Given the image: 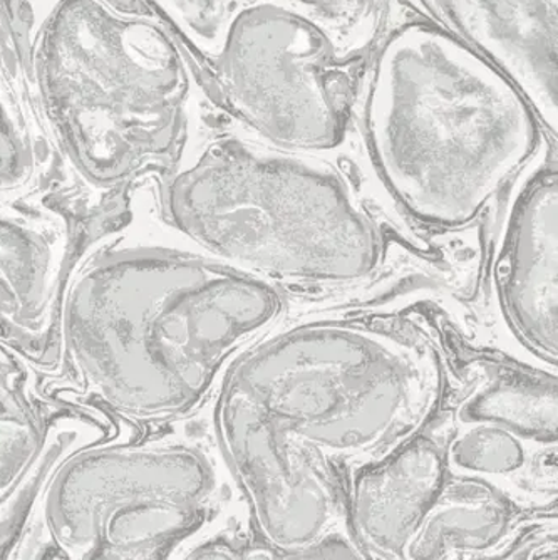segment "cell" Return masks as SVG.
<instances>
[{
    "mask_svg": "<svg viewBox=\"0 0 558 560\" xmlns=\"http://www.w3.org/2000/svg\"><path fill=\"white\" fill-rule=\"evenodd\" d=\"M460 424H493L526 442L557 445V385L547 374L490 366L460 406Z\"/></svg>",
    "mask_w": 558,
    "mask_h": 560,
    "instance_id": "obj_13",
    "label": "cell"
},
{
    "mask_svg": "<svg viewBox=\"0 0 558 560\" xmlns=\"http://www.w3.org/2000/svg\"><path fill=\"white\" fill-rule=\"evenodd\" d=\"M365 61L342 55L305 15L248 0L200 81L205 96L254 138L327 153L351 130Z\"/></svg>",
    "mask_w": 558,
    "mask_h": 560,
    "instance_id": "obj_7",
    "label": "cell"
},
{
    "mask_svg": "<svg viewBox=\"0 0 558 560\" xmlns=\"http://www.w3.org/2000/svg\"><path fill=\"white\" fill-rule=\"evenodd\" d=\"M507 75L547 133L558 125V0H397Z\"/></svg>",
    "mask_w": 558,
    "mask_h": 560,
    "instance_id": "obj_8",
    "label": "cell"
},
{
    "mask_svg": "<svg viewBox=\"0 0 558 560\" xmlns=\"http://www.w3.org/2000/svg\"><path fill=\"white\" fill-rule=\"evenodd\" d=\"M248 2V0H245ZM299 12L321 25L342 55L368 58L397 12V0H264Z\"/></svg>",
    "mask_w": 558,
    "mask_h": 560,
    "instance_id": "obj_16",
    "label": "cell"
},
{
    "mask_svg": "<svg viewBox=\"0 0 558 560\" xmlns=\"http://www.w3.org/2000/svg\"><path fill=\"white\" fill-rule=\"evenodd\" d=\"M323 155L258 138L211 141L166 185V217L213 259L267 284H356L376 272L383 242Z\"/></svg>",
    "mask_w": 558,
    "mask_h": 560,
    "instance_id": "obj_4",
    "label": "cell"
},
{
    "mask_svg": "<svg viewBox=\"0 0 558 560\" xmlns=\"http://www.w3.org/2000/svg\"><path fill=\"white\" fill-rule=\"evenodd\" d=\"M356 115L384 188L433 229L478 219L544 141V126L507 75L409 9L369 52Z\"/></svg>",
    "mask_w": 558,
    "mask_h": 560,
    "instance_id": "obj_2",
    "label": "cell"
},
{
    "mask_svg": "<svg viewBox=\"0 0 558 560\" xmlns=\"http://www.w3.org/2000/svg\"><path fill=\"white\" fill-rule=\"evenodd\" d=\"M446 370L433 339L402 317H344L265 336L230 366L216 417L269 431L349 480L427 435Z\"/></svg>",
    "mask_w": 558,
    "mask_h": 560,
    "instance_id": "obj_3",
    "label": "cell"
},
{
    "mask_svg": "<svg viewBox=\"0 0 558 560\" xmlns=\"http://www.w3.org/2000/svg\"><path fill=\"white\" fill-rule=\"evenodd\" d=\"M40 44V94L56 140L88 187L123 191L140 176L173 172L185 148L200 75L163 31L137 46L132 24L91 0L65 5Z\"/></svg>",
    "mask_w": 558,
    "mask_h": 560,
    "instance_id": "obj_5",
    "label": "cell"
},
{
    "mask_svg": "<svg viewBox=\"0 0 558 560\" xmlns=\"http://www.w3.org/2000/svg\"><path fill=\"white\" fill-rule=\"evenodd\" d=\"M219 495L216 465L195 446L113 443L69 456L40 522L66 560H173L216 524Z\"/></svg>",
    "mask_w": 558,
    "mask_h": 560,
    "instance_id": "obj_6",
    "label": "cell"
},
{
    "mask_svg": "<svg viewBox=\"0 0 558 560\" xmlns=\"http://www.w3.org/2000/svg\"><path fill=\"white\" fill-rule=\"evenodd\" d=\"M526 514L484 481L447 477L409 537L403 560H476L512 539Z\"/></svg>",
    "mask_w": 558,
    "mask_h": 560,
    "instance_id": "obj_11",
    "label": "cell"
},
{
    "mask_svg": "<svg viewBox=\"0 0 558 560\" xmlns=\"http://www.w3.org/2000/svg\"><path fill=\"white\" fill-rule=\"evenodd\" d=\"M43 418L22 395V380L12 358L0 360V503L40 464L47 448Z\"/></svg>",
    "mask_w": 558,
    "mask_h": 560,
    "instance_id": "obj_14",
    "label": "cell"
},
{
    "mask_svg": "<svg viewBox=\"0 0 558 560\" xmlns=\"http://www.w3.org/2000/svg\"><path fill=\"white\" fill-rule=\"evenodd\" d=\"M557 173L530 178L510 212L497 264L507 319L530 351L557 361Z\"/></svg>",
    "mask_w": 558,
    "mask_h": 560,
    "instance_id": "obj_9",
    "label": "cell"
},
{
    "mask_svg": "<svg viewBox=\"0 0 558 560\" xmlns=\"http://www.w3.org/2000/svg\"><path fill=\"white\" fill-rule=\"evenodd\" d=\"M213 524L186 542L173 560H368L349 532H337L305 549H279L242 521Z\"/></svg>",
    "mask_w": 558,
    "mask_h": 560,
    "instance_id": "obj_15",
    "label": "cell"
},
{
    "mask_svg": "<svg viewBox=\"0 0 558 560\" xmlns=\"http://www.w3.org/2000/svg\"><path fill=\"white\" fill-rule=\"evenodd\" d=\"M444 446L427 435L348 483V530L368 560H403L412 532L447 480Z\"/></svg>",
    "mask_w": 558,
    "mask_h": 560,
    "instance_id": "obj_10",
    "label": "cell"
},
{
    "mask_svg": "<svg viewBox=\"0 0 558 560\" xmlns=\"http://www.w3.org/2000/svg\"><path fill=\"white\" fill-rule=\"evenodd\" d=\"M476 560H558L557 517L550 512L530 515L501 549Z\"/></svg>",
    "mask_w": 558,
    "mask_h": 560,
    "instance_id": "obj_17",
    "label": "cell"
},
{
    "mask_svg": "<svg viewBox=\"0 0 558 560\" xmlns=\"http://www.w3.org/2000/svg\"><path fill=\"white\" fill-rule=\"evenodd\" d=\"M540 446L493 424H460L444 458L451 477L484 481L526 514H542L555 509L557 470L535 465Z\"/></svg>",
    "mask_w": 558,
    "mask_h": 560,
    "instance_id": "obj_12",
    "label": "cell"
},
{
    "mask_svg": "<svg viewBox=\"0 0 558 560\" xmlns=\"http://www.w3.org/2000/svg\"><path fill=\"white\" fill-rule=\"evenodd\" d=\"M282 314L274 285L210 257L115 247L79 267L62 307L65 363L116 417L194 413L226 364Z\"/></svg>",
    "mask_w": 558,
    "mask_h": 560,
    "instance_id": "obj_1",
    "label": "cell"
}]
</instances>
